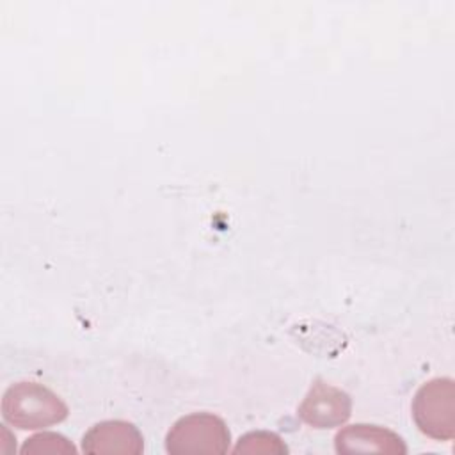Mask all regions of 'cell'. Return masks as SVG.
<instances>
[{"mask_svg": "<svg viewBox=\"0 0 455 455\" xmlns=\"http://www.w3.org/2000/svg\"><path fill=\"white\" fill-rule=\"evenodd\" d=\"M23 455H75V444L59 432H39L21 446Z\"/></svg>", "mask_w": 455, "mask_h": 455, "instance_id": "ba28073f", "label": "cell"}, {"mask_svg": "<svg viewBox=\"0 0 455 455\" xmlns=\"http://www.w3.org/2000/svg\"><path fill=\"white\" fill-rule=\"evenodd\" d=\"M82 451L91 455H140L144 437L130 421L105 419L84 434Z\"/></svg>", "mask_w": 455, "mask_h": 455, "instance_id": "5b68a950", "label": "cell"}, {"mask_svg": "<svg viewBox=\"0 0 455 455\" xmlns=\"http://www.w3.org/2000/svg\"><path fill=\"white\" fill-rule=\"evenodd\" d=\"M299 418L313 428L341 427L352 414V398L343 389L316 379L297 409Z\"/></svg>", "mask_w": 455, "mask_h": 455, "instance_id": "277c9868", "label": "cell"}, {"mask_svg": "<svg viewBox=\"0 0 455 455\" xmlns=\"http://www.w3.org/2000/svg\"><path fill=\"white\" fill-rule=\"evenodd\" d=\"M231 434L222 418L212 412H192L169 428L165 451L169 455H222L229 450Z\"/></svg>", "mask_w": 455, "mask_h": 455, "instance_id": "7a4b0ae2", "label": "cell"}, {"mask_svg": "<svg viewBox=\"0 0 455 455\" xmlns=\"http://www.w3.org/2000/svg\"><path fill=\"white\" fill-rule=\"evenodd\" d=\"M68 405L43 384L21 380L9 386L2 396L4 419L21 430H39L64 421Z\"/></svg>", "mask_w": 455, "mask_h": 455, "instance_id": "6da1fadb", "label": "cell"}, {"mask_svg": "<svg viewBox=\"0 0 455 455\" xmlns=\"http://www.w3.org/2000/svg\"><path fill=\"white\" fill-rule=\"evenodd\" d=\"M233 451L243 453V455H286L288 446L274 432L252 430L243 434L236 441V446L233 448Z\"/></svg>", "mask_w": 455, "mask_h": 455, "instance_id": "52a82bcc", "label": "cell"}, {"mask_svg": "<svg viewBox=\"0 0 455 455\" xmlns=\"http://www.w3.org/2000/svg\"><path fill=\"white\" fill-rule=\"evenodd\" d=\"M334 450L339 455H359V453H386V455H405V441L393 430L379 425L354 423L343 427L334 435Z\"/></svg>", "mask_w": 455, "mask_h": 455, "instance_id": "8992f818", "label": "cell"}, {"mask_svg": "<svg viewBox=\"0 0 455 455\" xmlns=\"http://www.w3.org/2000/svg\"><path fill=\"white\" fill-rule=\"evenodd\" d=\"M412 419L416 427L432 439H453L455 382L448 377L425 382L412 398Z\"/></svg>", "mask_w": 455, "mask_h": 455, "instance_id": "3957f363", "label": "cell"}]
</instances>
